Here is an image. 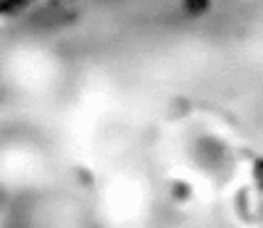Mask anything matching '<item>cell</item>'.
Returning <instances> with one entry per match:
<instances>
[{
	"label": "cell",
	"mask_w": 263,
	"mask_h": 228,
	"mask_svg": "<svg viewBox=\"0 0 263 228\" xmlns=\"http://www.w3.org/2000/svg\"><path fill=\"white\" fill-rule=\"evenodd\" d=\"M3 202H6V194H3V189H0V208H3Z\"/></svg>",
	"instance_id": "cell-1"
}]
</instances>
